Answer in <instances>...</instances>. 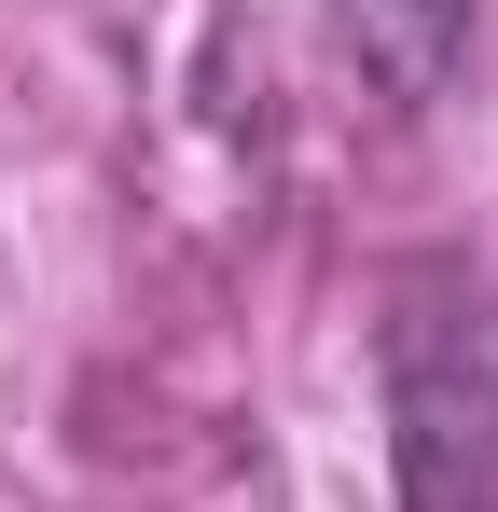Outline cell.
I'll list each match as a JSON object with an SVG mask.
<instances>
[{
  "label": "cell",
  "mask_w": 498,
  "mask_h": 512,
  "mask_svg": "<svg viewBox=\"0 0 498 512\" xmlns=\"http://www.w3.org/2000/svg\"><path fill=\"white\" fill-rule=\"evenodd\" d=\"M374 374H388L402 512H498V291L471 263H402Z\"/></svg>",
  "instance_id": "cell-1"
},
{
  "label": "cell",
  "mask_w": 498,
  "mask_h": 512,
  "mask_svg": "<svg viewBox=\"0 0 498 512\" xmlns=\"http://www.w3.org/2000/svg\"><path fill=\"white\" fill-rule=\"evenodd\" d=\"M332 14H346L360 70L402 97V111H429V97L471 70V0H332Z\"/></svg>",
  "instance_id": "cell-2"
}]
</instances>
